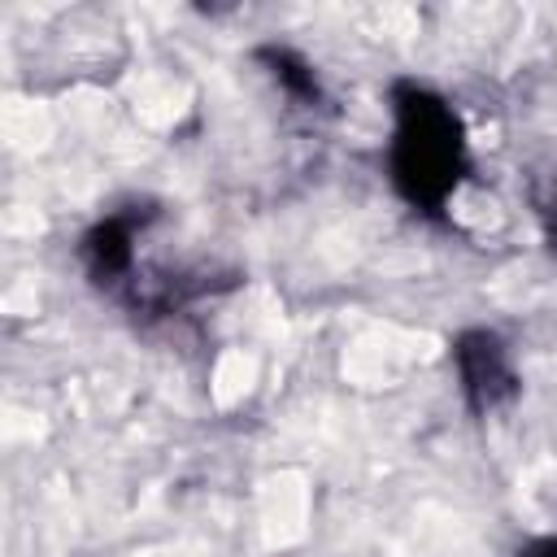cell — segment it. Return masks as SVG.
<instances>
[{"instance_id":"6da1fadb","label":"cell","mask_w":557,"mask_h":557,"mask_svg":"<svg viewBox=\"0 0 557 557\" xmlns=\"http://www.w3.org/2000/svg\"><path fill=\"white\" fill-rule=\"evenodd\" d=\"M392 183L418 213H440L466 174V135L448 100L426 87L400 83L392 91Z\"/></svg>"},{"instance_id":"7a4b0ae2","label":"cell","mask_w":557,"mask_h":557,"mask_svg":"<svg viewBox=\"0 0 557 557\" xmlns=\"http://www.w3.org/2000/svg\"><path fill=\"white\" fill-rule=\"evenodd\" d=\"M453 361H457V379L466 392V405L474 413H487L496 405H505L518 392V374L509 366L505 344L492 331H466L453 344Z\"/></svg>"},{"instance_id":"3957f363","label":"cell","mask_w":557,"mask_h":557,"mask_svg":"<svg viewBox=\"0 0 557 557\" xmlns=\"http://www.w3.org/2000/svg\"><path fill=\"white\" fill-rule=\"evenodd\" d=\"M131 218H104L83 235V265L96 283H117L135 265Z\"/></svg>"},{"instance_id":"277c9868","label":"cell","mask_w":557,"mask_h":557,"mask_svg":"<svg viewBox=\"0 0 557 557\" xmlns=\"http://www.w3.org/2000/svg\"><path fill=\"white\" fill-rule=\"evenodd\" d=\"M261 61H270V70H274V78L296 96V100H318V78H313V70L292 52V48H261L257 52Z\"/></svg>"},{"instance_id":"5b68a950","label":"cell","mask_w":557,"mask_h":557,"mask_svg":"<svg viewBox=\"0 0 557 557\" xmlns=\"http://www.w3.org/2000/svg\"><path fill=\"white\" fill-rule=\"evenodd\" d=\"M518 557H557V540H535L527 553H518Z\"/></svg>"},{"instance_id":"8992f818","label":"cell","mask_w":557,"mask_h":557,"mask_svg":"<svg viewBox=\"0 0 557 557\" xmlns=\"http://www.w3.org/2000/svg\"><path fill=\"white\" fill-rule=\"evenodd\" d=\"M548 244H553V248H557V205H553V209H548Z\"/></svg>"}]
</instances>
